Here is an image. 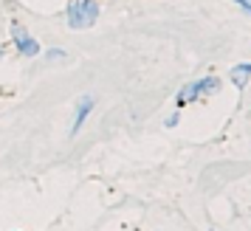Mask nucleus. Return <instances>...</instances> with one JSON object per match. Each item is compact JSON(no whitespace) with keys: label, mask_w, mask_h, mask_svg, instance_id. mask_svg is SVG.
Instances as JSON below:
<instances>
[{"label":"nucleus","mask_w":251,"mask_h":231,"mask_svg":"<svg viewBox=\"0 0 251 231\" xmlns=\"http://www.w3.org/2000/svg\"><path fill=\"white\" fill-rule=\"evenodd\" d=\"M99 0H71L68 9H65V23L74 31H82V28H93L96 20H99Z\"/></svg>","instance_id":"obj_1"},{"label":"nucleus","mask_w":251,"mask_h":231,"mask_svg":"<svg viewBox=\"0 0 251 231\" xmlns=\"http://www.w3.org/2000/svg\"><path fill=\"white\" fill-rule=\"evenodd\" d=\"M12 40H14V46H17V51H20L23 57H37V54H40V43L25 31L23 25H12Z\"/></svg>","instance_id":"obj_2"},{"label":"nucleus","mask_w":251,"mask_h":231,"mask_svg":"<svg viewBox=\"0 0 251 231\" xmlns=\"http://www.w3.org/2000/svg\"><path fill=\"white\" fill-rule=\"evenodd\" d=\"M93 113V99L91 96H82L79 102H76V118H74V127H71V136H76L85 124V118Z\"/></svg>","instance_id":"obj_3"},{"label":"nucleus","mask_w":251,"mask_h":231,"mask_svg":"<svg viewBox=\"0 0 251 231\" xmlns=\"http://www.w3.org/2000/svg\"><path fill=\"white\" fill-rule=\"evenodd\" d=\"M201 99V88H198V79L189 82V85H183L181 91H178V107H186L189 102H198Z\"/></svg>","instance_id":"obj_4"},{"label":"nucleus","mask_w":251,"mask_h":231,"mask_svg":"<svg viewBox=\"0 0 251 231\" xmlns=\"http://www.w3.org/2000/svg\"><path fill=\"white\" fill-rule=\"evenodd\" d=\"M198 88H201V96H209V93H215L220 88V79L217 76H203V79H198Z\"/></svg>","instance_id":"obj_5"},{"label":"nucleus","mask_w":251,"mask_h":231,"mask_svg":"<svg viewBox=\"0 0 251 231\" xmlns=\"http://www.w3.org/2000/svg\"><path fill=\"white\" fill-rule=\"evenodd\" d=\"M249 73H251V68H249V62H240L237 68L231 70V79L237 82V85H246V82H249Z\"/></svg>","instance_id":"obj_6"},{"label":"nucleus","mask_w":251,"mask_h":231,"mask_svg":"<svg viewBox=\"0 0 251 231\" xmlns=\"http://www.w3.org/2000/svg\"><path fill=\"white\" fill-rule=\"evenodd\" d=\"M178 118H181V113H172L170 118H167V127H175V124H178Z\"/></svg>","instance_id":"obj_7"},{"label":"nucleus","mask_w":251,"mask_h":231,"mask_svg":"<svg viewBox=\"0 0 251 231\" xmlns=\"http://www.w3.org/2000/svg\"><path fill=\"white\" fill-rule=\"evenodd\" d=\"M237 3H240V9H243V12H249V9H251V0H237Z\"/></svg>","instance_id":"obj_8"}]
</instances>
